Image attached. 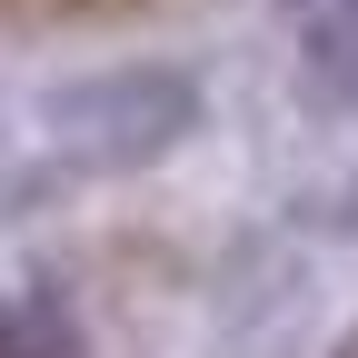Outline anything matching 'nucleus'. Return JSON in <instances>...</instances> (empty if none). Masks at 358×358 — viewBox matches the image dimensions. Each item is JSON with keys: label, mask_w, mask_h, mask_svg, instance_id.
Instances as JSON below:
<instances>
[{"label": "nucleus", "mask_w": 358, "mask_h": 358, "mask_svg": "<svg viewBox=\"0 0 358 358\" xmlns=\"http://www.w3.org/2000/svg\"><path fill=\"white\" fill-rule=\"evenodd\" d=\"M0 358H80V348L40 299H0Z\"/></svg>", "instance_id": "nucleus-1"}]
</instances>
